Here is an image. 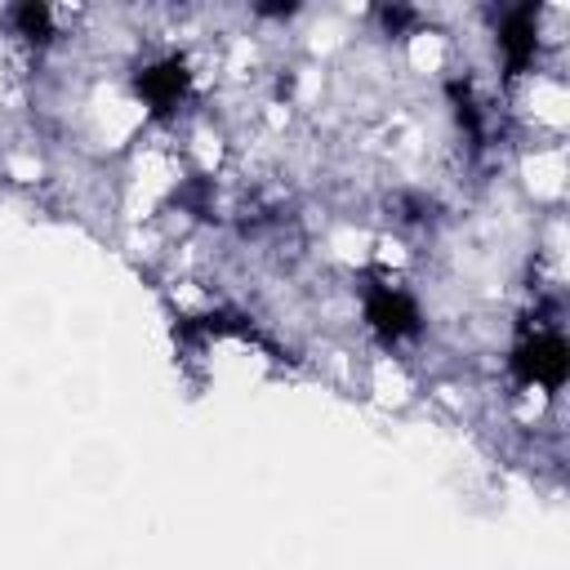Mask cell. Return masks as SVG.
I'll use <instances>...</instances> for the list:
<instances>
[{
	"instance_id": "obj_1",
	"label": "cell",
	"mask_w": 570,
	"mask_h": 570,
	"mask_svg": "<svg viewBox=\"0 0 570 570\" xmlns=\"http://www.w3.org/2000/svg\"><path fill=\"white\" fill-rule=\"evenodd\" d=\"M525 370L539 379V383H561V370H566V347L557 334H543L525 347Z\"/></svg>"
}]
</instances>
